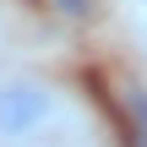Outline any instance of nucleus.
I'll return each mask as SVG.
<instances>
[{
  "label": "nucleus",
  "mask_w": 147,
  "mask_h": 147,
  "mask_svg": "<svg viewBox=\"0 0 147 147\" xmlns=\"http://www.w3.org/2000/svg\"><path fill=\"white\" fill-rule=\"evenodd\" d=\"M49 115V93L33 82H5L0 87V136H27L33 125H44Z\"/></svg>",
  "instance_id": "nucleus-1"
},
{
  "label": "nucleus",
  "mask_w": 147,
  "mask_h": 147,
  "mask_svg": "<svg viewBox=\"0 0 147 147\" xmlns=\"http://www.w3.org/2000/svg\"><path fill=\"white\" fill-rule=\"evenodd\" d=\"M120 109H125V147H147V87H125L120 93Z\"/></svg>",
  "instance_id": "nucleus-2"
},
{
  "label": "nucleus",
  "mask_w": 147,
  "mask_h": 147,
  "mask_svg": "<svg viewBox=\"0 0 147 147\" xmlns=\"http://www.w3.org/2000/svg\"><path fill=\"white\" fill-rule=\"evenodd\" d=\"M55 11H60V16H71V22H87V16L98 11V0H55Z\"/></svg>",
  "instance_id": "nucleus-3"
}]
</instances>
